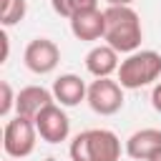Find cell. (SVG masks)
<instances>
[{
	"label": "cell",
	"instance_id": "ba28073f",
	"mask_svg": "<svg viewBox=\"0 0 161 161\" xmlns=\"http://www.w3.org/2000/svg\"><path fill=\"white\" fill-rule=\"evenodd\" d=\"M50 103H55L53 91H48V88H43V86H25V88L18 91L15 111H18V116L35 121V116H38L45 106H50Z\"/></svg>",
	"mask_w": 161,
	"mask_h": 161
},
{
	"label": "cell",
	"instance_id": "2e32d148",
	"mask_svg": "<svg viewBox=\"0 0 161 161\" xmlns=\"http://www.w3.org/2000/svg\"><path fill=\"white\" fill-rule=\"evenodd\" d=\"M151 106L161 113V83H156V86H153V91H151Z\"/></svg>",
	"mask_w": 161,
	"mask_h": 161
},
{
	"label": "cell",
	"instance_id": "3957f363",
	"mask_svg": "<svg viewBox=\"0 0 161 161\" xmlns=\"http://www.w3.org/2000/svg\"><path fill=\"white\" fill-rule=\"evenodd\" d=\"M158 75H161V53L156 50H136L126 55V60H121L118 65V83L128 91L143 88L153 83Z\"/></svg>",
	"mask_w": 161,
	"mask_h": 161
},
{
	"label": "cell",
	"instance_id": "7c38bea8",
	"mask_svg": "<svg viewBox=\"0 0 161 161\" xmlns=\"http://www.w3.org/2000/svg\"><path fill=\"white\" fill-rule=\"evenodd\" d=\"M118 53L111 45H96L86 55V70L96 78H111V73H118Z\"/></svg>",
	"mask_w": 161,
	"mask_h": 161
},
{
	"label": "cell",
	"instance_id": "7a4b0ae2",
	"mask_svg": "<svg viewBox=\"0 0 161 161\" xmlns=\"http://www.w3.org/2000/svg\"><path fill=\"white\" fill-rule=\"evenodd\" d=\"M68 153L70 161H118L121 138L108 128H88L70 141Z\"/></svg>",
	"mask_w": 161,
	"mask_h": 161
},
{
	"label": "cell",
	"instance_id": "5bb4252c",
	"mask_svg": "<svg viewBox=\"0 0 161 161\" xmlns=\"http://www.w3.org/2000/svg\"><path fill=\"white\" fill-rule=\"evenodd\" d=\"M28 13V3L25 0H3V10H0V23L5 28L20 23Z\"/></svg>",
	"mask_w": 161,
	"mask_h": 161
},
{
	"label": "cell",
	"instance_id": "9a60e30c",
	"mask_svg": "<svg viewBox=\"0 0 161 161\" xmlns=\"http://www.w3.org/2000/svg\"><path fill=\"white\" fill-rule=\"evenodd\" d=\"M0 93H3V98H0V116L5 118V116L10 113V108L15 106V98H18V96H13V88H10L8 80L0 83Z\"/></svg>",
	"mask_w": 161,
	"mask_h": 161
},
{
	"label": "cell",
	"instance_id": "8fae6325",
	"mask_svg": "<svg viewBox=\"0 0 161 161\" xmlns=\"http://www.w3.org/2000/svg\"><path fill=\"white\" fill-rule=\"evenodd\" d=\"M158 148H161V131L158 128H141V131L131 133L126 141V153L136 161H148Z\"/></svg>",
	"mask_w": 161,
	"mask_h": 161
},
{
	"label": "cell",
	"instance_id": "4fadbf2b",
	"mask_svg": "<svg viewBox=\"0 0 161 161\" xmlns=\"http://www.w3.org/2000/svg\"><path fill=\"white\" fill-rule=\"evenodd\" d=\"M53 10L63 18H75L78 13H86V10H96L98 8V0H50Z\"/></svg>",
	"mask_w": 161,
	"mask_h": 161
},
{
	"label": "cell",
	"instance_id": "5b68a950",
	"mask_svg": "<svg viewBox=\"0 0 161 161\" xmlns=\"http://www.w3.org/2000/svg\"><path fill=\"white\" fill-rule=\"evenodd\" d=\"M88 106L98 116H113L123 106V86L111 78H96L88 86Z\"/></svg>",
	"mask_w": 161,
	"mask_h": 161
},
{
	"label": "cell",
	"instance_id": "277c9868",
	"mask_svg": "<svg viewBox=\"0 0 161 161\" xmlns=\"http://www.w3.org/2000/svg\"><path fill=\"white\" fill-rule=\"evenodd\" d=\"M35 138H38L35 121L23 118V116H15V118H10L5 123V131H3V151L10 158H25V156L33 153Z\"/></svg>",
	"mask_w": 161,
	"mask_h": 161
},
{
	"label": "cell",
	"instance_id": "d6986e66",
	"mask_svg": "<svg viewBox=\"0 0 161 161\" xmlns=\"http://www.w3.org/2000/svg\"><path fill=\"white\" fill-rule=\"evenodd\" d=\"M148 161H161V148H158V151H156V153H153V156H151Z\"/></svg>",
	"mask_w": 161,
	"mask_h": 161
},
{
	"label": "cell",
	"instance_id": "52a82bcc",
	"mask_svg": "<svg viewBox=\"0 0 161 161\" xmlns=\"http://www.w3.org/2000/svg\"><path fill=\"white\" fill-rule=\"evenodd\" d=\"M35 128L45 143H60L70 133V118L58 103H50L35 116Z\"/></svg>",
	"mask_w": 161,
	"mask_h": 161
},
{
	"label": "cell",
	"instance_id": "8992f818",
	"mask_svg": "<svg viewBox=\"0 0 161 161\" xmlns=\"http://www.w3.org/2000/svg\"><path fill=\"white\" fill-rule=\"evenodd\" d=\"M23 60H25V68H28L30 73L45 75V73H53L55 65L60 63V48H58L55 40H50V38H33V40L25 45Z\"/></svg>",
	"mask_w": 161,
	"mask_h": 161
},
{
	"label": "cell",
	"instance_id": "ac0fdd59",
	"mask_svg": "<svg viewBox=\"0 0 161 161\" xmlns=\"http://www.w3.org/2000/svg\"><path fill=\"white\" fill-rule=\"evenodd\" d=\"M108 5H131L133 0H106Z\"/></svg>",
	"mask_w": 161,
	"mask_h": 161
},
{
	"label": "cell",
	"instance_id": "e0dca14e",
	"mask_svg": "<svg viewBox=\"0 0 161 161\" xmlns=\"http://www.w3.org/2000/svg\"><path fill=\"white\" fill-rule=\"evenodd\" d=\"M0 40H3V63H5L8 60V53H10V38H8V33H3Z\"/></svg>",
	"mask_w": 161,
	"mask_h": 161
},
{
	"label": "cell",
	"instance_id": "6da1fadb",
	"mask_svg": "<svg viewBox=\"0 0 161 161\" xmlns=\"http://www.w3.org/2000/svg\"><path fill=\"white\" fill-rule=\"evenodd\" d=\"M106 15V45H111L116 53H136L143 38L141 18L131 5H108L103 10Z\"/></svg>",
	"mask_w": 161,
	"mask_h": 161
},
{
	"label": "cell",
	"instance_id": "9c48e42d",
	"mask_svg": "<svg viewBox=\"0 0 161 161\" xmlns=\"http://www.w3.org/2000/svg\"><path fill=\"white\" fill-rule=\"evenodd\" d=\"M53 96H55V101H58L60 106L73 108V106H78L80 101L88 98V86L83 83L80 75H75V73H63V75H58V78L53 80Z\"/></svg>",
	"mask_w": 161,
	"mask_h": 161
},
{
	"label": "cell",
	"instance_id": "30bf717a",
	"mask_svg": "<svg viewBox=\"0 0 161 161\" xmlns=\"http://www.w3.org/2000/svg\"><path fill=\"white\" fill-rule=\"evenodd\" d=\"M70 33L78 38V40H101L106 35V15L103 10H86V13H78L75 18H70Z\"/></svg>",
	"mask_w": 161,
	"mask_h": 161
}]
</instances>
